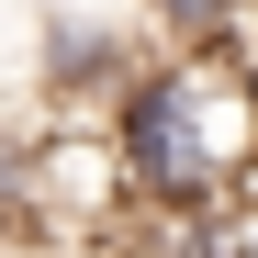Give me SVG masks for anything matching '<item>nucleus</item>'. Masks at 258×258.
Wrapping results in <instances>:
<instances>
[{"label": "nucleus", "instance_id": "obj_2", "mask_svg": "<svg viewBox=\"0 0 258 258\" xmlns=\"http://www.w3.org/2000/svg\"><path fill=\"white\" fill-rule=\"evenodd\" d=\"M157 34L168 45H213V34H236V0H157Z\"/></svg>", "mask_w": 258, "mask_h": 258}, {"label": "nucleus", "instance_id": "obj_1", "mask_svg": "<svg viewBox=\"0 0 258 258\" xmlns=\"http://www.w3.org/2000/svg\"><path fill=\"white\" fill-rule=\"evenodd\" d=\"M101 146L123 168V213H191V202L258 191V68L236 56V34L168 45L112 90Z\"/></svg>", "mask_w": 258, "mask_h": 258}]
</instances>
